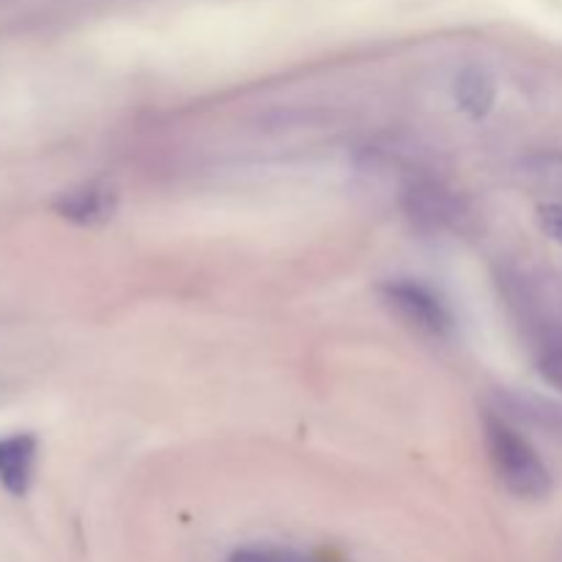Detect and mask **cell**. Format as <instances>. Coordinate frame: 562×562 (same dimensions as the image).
Segmentation results:
<instances>
[{"label":"cell","instance_id":"1","mask_svg":"<svg viewBox=\"0 0 562 562\" xmlns=\"http://www.w3.org/2000/svg\"><path fill=\"white\" fill-rule=\"evenodd\" d=\"M488 461L497 472L499 483L519 499H543L552 492V475L541 461L530 439L521 437L508 417L486 415L483 420Z\"/></svg>","mask_w":562,"mask_h":562},{"label":"cell","instance_id":"2","mask_svg":"<svg viewBox=\"0 0 562 562\" xmlns=\"http://www.w3.org/2000/svg\"><path fill=\"white\" fill-rule=\"evenodd\" d=\"M401 209L423 234H459L470 225L472 212L464 198L456 195L431 176H412L401 190Z\"/></svg>","mask_w":562,"mask_h":562},{"label":"cell","instance_id":"3","mask_svg":"<svg viewBox=\"0 0 562 562\" xmlns=\"http://www.w3.org/2000/svg\"><path fill=\"white\" fill-rule=\"evenodd\" d=\"M382 300L401 322L409 324L428 338H448L453 329L448 305L428 285L412 280H393L382 289Z\"/></svg>","mask_w":562,"mask_h":562},{"label":"cell","instance_id":"4","mask_svg":"<svg viewBox=\"0 0 562 562\" xmlns=\"http://www.w3.org/2000/svg\"><path fill=\"white\" fill-rule=\"evenodd\" d=\"M38 461V439L33 434H5L0 437V486L5 494L22 499L33 486Z\"/></svg>","mask_w":562,"mask_h":562},{"label":"cell","instance_id":"5","mask_svg":"<svg viewBox=\"0 0 562 562\" xmlns=\"http://www.w3.org/2000/svg\"><path fill=\"white\" fill-rule=\"evenodd\" d=\"M55 212L75 225L108 223L115 212V192L108 184H82L55 201Z\"/></svg>","mask_w":562,"mask_h":562},{"label":"cell","instance_id":"6","mask_svg":"<svg viewBox=\"0 0 562 562\" xmlns=\"http://www.w3.org/2000/svg\"><path fill=\"white\" fill-rule=\"evenodd\" d=\"M503 404V417L527 423L532 428H541L549 437L562 439V404L552 398H543L536 393H521V390H508L499 395Z\"/></svg>","mask_w":562,"mask_h":562},{"label":"cell","instance_id":"7","mask_svg":"<svg viewBox=\"0 0 562 562\" xmlns=\"http://www.w3.org/2000/svg\"><path fill=\"white\" fill-rule=\"evenodd\" d=\"M494 97H497V88H494V80L483 69H464L456 80L459 108L470 113L472 119H483L494 108Z\"/></svg>","mask_w":562,"mask_h":562},{"label":"cell","instance_id":"8","mask_svg":"<svg viewBox=\"0 0 562 562\" xmlns=\"http://www.w3.org/2000/svg\"><path fill=\"white\" fill-rule=\"evenodd\" d=\"M231 562H307L291 552H274V549H241Z\"/></svg>","mask_w":562,"mask_h":562},{"label":"cell","instance_id":"9","mask_svg":"<svg viewBox=\"0 0 562 562\" xmlns=\"http://www.w3.org/2000/svg\"><path fill=\"white\" fill-rule=\"evenodd\" d=\"M538 223H541L543 234L552 236L558 245H562V206L560 203H547L538 209Z\"/></svg>","mask_w":562,"mask_h":562}]
</instances>
